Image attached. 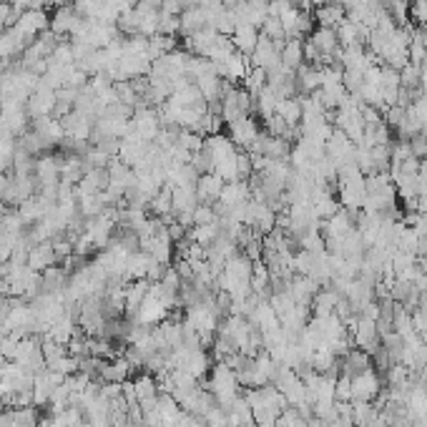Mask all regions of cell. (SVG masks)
Masks as SVG:
<instances>
[{"mask_svg": "<svg viewBox=\"0 0 427 427\" xmlns=\"http://www.w3.org/2000/svg\"><path fill=\"white\" fill-rule=\"evenodd\" d=\"M277 113L282 116L284 121H287V126L297 128L302 123V99L299 96H295V99H284L277 104Z\"/></svg>", "mask_w": 427, "mask_h": 427, "instance_id": "28", "label": "cell"}, {"mask_svg": "<svg viewBox=\"0 0 427 427\" xmlns=\"http://www.w3.org/2000/svg\"><path fill=\"white\" fill-rule=\"evenodd\" d=\"M252 271H254V261L249 259L244 252H237L234 256L226 259L219 274V289L231 295V299H242V297L252 295Z\"/></svg>", "mask_w": 427, "mask_h": 427, "instance_id": "1", "label": "cell"}, {"mask_svg": "<svg viewBox=\"0 0 427 427\" xmlns=\"http://www.w3.org/2000/svg\"><path fill=\"white\" fill-rule=\"evenodd\" d=\"M400 88H410V91H420V66L407 63L402 70H400ZM425 91V88H422Z\"/></svg>", "mask_w": 427, "mask_h": 427, "instance_id": "31", "label": "cell"}, {"mask_svg": "<svg viewBox=\"0 0 427 427\" xmlns=\"http://www.w3.org/2000/svg\"><path fill=\"white\" fill-rule=\"evenodd\" d=\"M249 322L254 324V329H259L261 332H271V329L282 327V322H279L277 312H274V307L269 304V299H259L254 307V312L249 314Z\"/></svg>", "mask_w": 427, "mask_h": 427, "instance_id": "17", "label": "cell"}, {"mask_svg": "<svg viewBox=\"0 0 427 427\" xmlns=\"http://www.w3.org/2000/svg\"><path fill=\"white\" fill-rule=\"evenodd\" d=\"M176 51V38L173 35H154V38H149V58L151 63L154 61H159V58H163L166 53Z\"/></svg>", "mask_w": 427, "mask_h": 427, "instance_id": "29", "label": "cell"}, {"mask_svg": "<svg viewBox=\"0 0 427 427\" xmlns=\"http://www.w3.org/2000/svg\"><path fill=\"white\" fill-rule=\"evenodd\" d=\"M214 221H219L214 204H199V206L194 209V226L197 224H214Z\"/></svg>", "mask_w": 427, "mask_h": 427, "instance_id": "34", "label": "cell"}, {"mask_svg": "<svg viewBox=\"0 0 427 427\" xmlns=\"http://www.w3.org/2000/svg\"><path fill=\"white\" fill-rule=\"evenodd\" d=\"M244 427H256V422L252 420V422H247V425H244Z\"/></svg>", "mask_w": 427, "mask_h": 427, "instance_id": "39", "label": "cell"}, {"mask_svg": "<svg viewBox=\"0 0 427 427\" xmlns=\"http://www.w3.org/2000/svg\"><path fill=\"white\" fill-rule=\"evenodd\" d=\"M252 199V186L249 181L244 179H237V181H226L224 189H221V197H219V204L224 209H234V206H242Z\"/></svg>", "mask_w": 427, "mask_h": 427, "instance_id": "14", "label": "cell"}, {"mask_svg": "<svg viewBox=\"0 0 427 427\" xmlns=\"http://www.w3.org/2000/svg\"><path fill=\"white\" fill-rule=\"evenodd\" d=\"M335 400L337 402H352V377L342 372L335 385Z\"/></svg>", "mask_w": 427, "mask_h": 427, "instance_id": "33", "label": "cell"}, {"mask_svg": "<svg viewBox=\"0 0 427 427\" xmlns=\"http://www.w3.org/2000/svg\"><path fill=\"white\" fill-rule=\"evenodd\" d=\"M197 427H206V425H204V422H202V420H199V422H197Z\"/></svg>", "mask_w": 427, "mask_h": 427, "instance_id": "40", "label": "cell"}, {"mask_svg": "<svg viewBox=\"0 0 427 427\" xmlns=\"http://www.w3.org/2000/svg\"><path fill=\"white\" fill-rule=\"evenodd\" d=\"M312 16H314V23L317 25H322V28H335V30L342 20H347V13L340 3H324V6H319Z\"/></svg>", "mask_w": 427, "mask_h": 427, "instance_id": "21", "label": "cell"}, {"mask_svg": "<svg viewBox=\"0 0 427 427\" xmlns=\"http://www.w3.org/2000/svg\"><path fill=\"white\" fill-rule=\"evenodd\" d=\"M16 149H18V141L13 139V136H0V173L13 171Z\"/></svg>", "mask_w": 427, "mask_h": 427, "instance_id": "30", "label": "cell"}, {"mask_svg": "<svg viewBox=\"0 0 427 427\" xmlns=\"http://www.w3.org/2000/svg\"><path fill=\"white\" fill-rule=\"evenodd\" d=\"M128 375H131V364H128L126 357H116L111 364L104 362V367H101L104 382H118V385H123L128 380Z\"/></svg>", "mask_w": 427, "mask_h": 427, "instance_id": "26", "label": "cell"}, {"mask_svg": "<svg viewBox=\"0 0 427 427\" xmlns=\"http://www.w3.org/2000/svg\"><path fill=\"white\" fill-rule=\"evenodd\" d=\"M259 35H261L259 28H254V25H237L234 33H231V43H234V48H237L239 53L252 56L256 43H259Z\"/></svg>", "mask_w": 427, "mask_h": 427, "instance_id": "19", "label": "cell"}, {"mask_svg": "<svg viewBox=\"0 0 427 427\" xmlns=\"http://www.w3.org/2000/svg\"><path fill=\"white\" fill-rule=\"evenodd\" d=\"M35 131V136L43 141V146H46L48 151L56 149L58 144H63V126H61V121L58 118H53V116H48V118H38V121H33V126H30Z\"/></svg>", "mask_w": 427, "mask_h": 427, "instance_id": "12", "label": "cell"}, {"mask_svg": "<svg viewBox=\"0 0 427 427\" xmlns=\"http://www.w3.org/2000/svg\"><path fill=\"white\" fill-rule=\"evenodd\" d=\"M372 367V357L364 349H359V347H352L349 352L342 357V372L345 375H359V372H364V370H370Z\"/></svg>", "mask_w": 427, "mask_h": 427, "instance_id": "23", "label": "cell"}, {"mask_svg": "<svg viewBox=\"0 0 427 427\" xmlns=\"http://www.w3.org/2000/svg\"><path fill=\"white\" fill-rule=\"evenodd\" d=\"M81 25H83V18L78 16V11H75L73 6H61L51 18V30L56 35H70V38H73Z\"/></svg>", "mask_w": 427, "mask_h": 427, "instance_id": "11", "label": "cell"}, {"mask_svg": "<svg viewBox=\"0 0 427 427\" xmlns=\"http://www.w3.org/2000/svg\"><path fill=\"white\" fill-rule=\"evenodd\" d=\"M367 427H390V422H387V420H385V417H382V415H377L375 420H372V422H370V425H367Z\"/></svg>", "mask_w": 427, "mask_h": 427, "instance_id": "37", "label": "cell"}, {"mask_svg": "<svg viewBox=\"0 0 427 427\" xmlns=\"http://www.w3.org/2000/svg\"><path fill=\"white\" fill-rule=\"evenodd\" d=\"M56 91H51V88L41 86V81H38V88H35L33 93H30V99L25 101V111H28V118L30 121H38V118H48V116H53V109H56Z\"/></svg>", "mask_w": 427, "mask_h": 427, "instance_id": "6", "label": "cell"}, {"mask_svg": "<svg viewBox=\"0 0 427 427\" xmlns=\"http://www.w3.org/2000/svg\"><path fill=\"white\" fill-rule=\"evenodd\" d=\"M13 28L18 30L20 35H25L30 43L38 38L41 33H46L48 28H51V18L46 16V11H25L18 16L16 25Z\"/></svg>", "mask_w": 427, "mask_h": 427, "instance_id": "8", "label": "cell"}, {"mask_svg": "<svg viewBox=\"0 0 427 427\" xmlns=\"http://www.w3.org/2000/svg\"><path fill=\"white\" fill-rule=\"evenodd\" d=\"M151 256L146 254V252H133V254H128V259H126V269H123V277L126 279H146L149 277V266H151Z\"/></svg>", "mask_w": 427, "mask_h": 427, "instance_id": "24", "label": "cell"}, {"mask_svg": "<svg viewBox=\"0 0 427 427\" xmlns=\"http://www.w3.org/2000/svg\"><path fill=\"white\" fill-rule=\"evenodd\" d=\"M229 139L234 141V146L242 151H249L252 146H254V141L259 139V123L252 118V116H244V118H239V121L229 123Z\"/></svg>", "mask_w": 427, "mask_h": 427, "instance_id": "7", "label": "cell"}, {"mask_svg": "<svg viewBox=\"0 0 427 427\" xmlns=\"http://www.w3.org/2000/svg\"><path fill=\"white\" fill-rule=\"evenodd\" d=\"M242 83H244V88H247V91L252 93V99H254L256 93H259L261 88L266 86V73H264V70H261V68H252V70H249V73H247V78H244Z\"/></svg>", "mask_w": 427, "mask_h": 427, "instance_id": "32", "label": "cell"}, {"mask_svg": "<svg viewBox=\"0 0 427 427\" xmlns=\"http://www.w3.org/2000/svg\"><path fill=\"white\" fill-rule=\"evenodd\" d=\"M342 295L337 292L332 284H327V287H319V292L314 295L312 304H309V309L314 312V317H329V314H335L337 304H340Z\"/></svg>", "mask_w": 427, "mask_h": 427, "instance_id": "16", "label": "cell"}, {"mask_svg": "<svg viewBox=\"0 0 427 427\" xmlns=\"http://www.w3.org/2000/svg\"><path fill=\"white\" fill-rule=\"evenodd\" d=\"M209 390L214 395V402L224 407V410H229L231 402L239 397V390H242L237 370H231L226 362H216L211 370V377H209Z\"/></svg>", "mask_w": 427, "mask_h": 427, "instance_id": "2", "label": "cell"}, {"mask_svg": "<svg viewBox=\"0 0 427 427\" xmlns=\"http://www.w3.org/2000/svg\"><path fill=\"white\" fill-rule=\"evenodd\" d=\"M252 70V58L244 56V53L234 51L226 61H221V63H216V73L224 78V81L229 83H237V81H244L247 78V73Z\"/></svg>", "mask_w": 427, "mask_h": 427, "instance_id": "10", "label": "cell"}, {"mask_svg": "<svg viewBox=\"0 0 427 427\" xmlns=\"http://www.w3.org/2000/svg\"><path fill=\"white\" fill-rule=\"evenodd\" d=\"M249 58H252V68H261V70H269V68H274V66L282 63L279 48L274 46L269 38H264V35H259V43H256L254 53Z\"/></svg>", "mask_w": 427, "mask_h": 427, "instance_id": "13", "label": "cell"}, {"mask_svg": "<svg viewBox=\"0 0 427 427\" xmlns=\"http://www.w3.org/2000/svg\"><path fill=\"white\" fill-rule=\"evenodd\" d=\"M61 126H63L66 141H73V144H88L91 141L93 121L78 109H73L66 118H61Z\"/></svg>", "mask_w": 427, "mask_h": 427, "instance_id": "5", "label": "cell"}, {"mask_svg": "<svg viewBox=\"0 0 427 427\" xmlns=\"http://www.w3.org/2000/svg\"><path fill=\"white\" fill-rule=\"evenodd\" d=\"M420 83H422V88L427 91V61L420 66Z\"/></svg>", "mask_w": 427, "mask_h": 427, "instance_id": "38", "label": "cell"}, {"mask_svg": "<svg viewBox=\"0 0 427 427\" xmlns=\"http://www.w3.org/2000/svg\"><path fill=\"white\" fill-rule=\"evenodd\" d=\"M58 256L53 252V242H41V244H33L28 252V261L25 264L30 266L33 271H46L51 266H56Z\"/></svg>", "mask_w": 427, "mask_h": 427, "instance_id": "18", "label": "cell"}, {"mask_svg": "<svg viewBox=\"0 0 427 427\" xmlns=\"http://www.w3.org/2000/svg\"><path fill=\"white\" fill-rule=\"evenodd\" d=\"M226 417H229V425L244 427L247 422L254 420V412H252V407H249L247 397H244V395H239V397L231 402L229 410H226Z\"/></svg>", "mask_w": 427, "mask_h": 427, "instance_id": "27", "label": "cell"}, {"mask_svg": "<svg viewBox=\"0 0 427 427\" xmlns=\"http://www.w3.org/2000/svg\"><path fill=\"white\" fill-rule=\"evenodd\" d=\"M28 111L25 104H18V101H6L3 109H0V136H23L28 131Z\"/></svg>", "mask_w": 427, "mask_h": 427, "instance_id": "3", "label": "cell"}, {"mask_svg": "<svg viewBox=\"0 0 427 427\" xmlns=\"http://www.w3.org/2000/svg\"><path fill=\"white\" fill-rule=\"evenodd\" d=\"M382 392V380L377 370H364L359 375H352V400H364V402H375L377 395Z\"/></svg>", "mask_w": 427, "mask_h": 427, "instance_id": "9", "label": "cell"}, {"mask_svg": "<svg viewBox=\"0 0 427 427\" xmlns=\"http://www.w3.org/2000/svg\"><path fill=\"white\" fill-rule=\"evenodd\" d=\"M131 128L141 141L154 144L163 128L161 116H159V111L151 109V106H136V109H133V116H131Z\"/></svg>", "mask_w": 427, "mask_h": 427, "instance_id": "4", "label": "cell"}, {"mask_svg": "<svg viewBox=\"0 0 427 427\" xmlns=\"http://www.w3.org/2000/svg\"><path fill=\"white\" fill-rule=\"evenodd\" d=\"M224 184H226V181L221 179L219 173H214V171L202 173V176H199V181H197V199H199V204H216V202H219Z\"/></svg>", "mask_w": 427, "mask_h": 427, "instance_id": "15", "label": "cell"}, {"mask_svg": "<svg viewBox=\"0 0 427 427\" xmlns=\"http://www.w3.org/2000/svg\"><path fill=\"white\" fill-rule=\"evenodd\" d=\"M279 58H282L284 68L292 70V73H297V68L304 63V41H302V38H287V43H284Z\"/></svg>", "mask_w": 427, "mask_h": 427, "instance_id": "20", "label": "cell"}, {"mask_svg": "<svg viewBox=\"0 0 427 427\" xmlns=\"http://www.w3.org/2000/svg\"><path fill=\"white\" fill-rule=\"evenodd\" d=\"M410 111L417 116V118H420V123H422V126L427 128V93H422V96H417V99L412 101Z\"/></svg>", "mask_w": 427, "mask_h": 427, "instance_id": "36", "label": "cell"}, {"mask_svg": "<svg viewBox=\"0 0 427 427\" xmlns=\"http://www.w3.org/2000/svg\"><path fill=\"white\" fill-rule=\"evenodd\" d=\"M295 75H297V88L302 93H317L322 88V70L317 66L302 63Z\"/></svg>", "mask_w": 427, "mask_h": 427, "instance_id": "22", "label": "cell"}, {"mask_svg": "<svg viewBox=\"0 0 427 427\" xmlns=\"http://www.w3.org/2000/svg\"><path fill=\"white\" fill-rule=\"evenodd\" d=\"M204 28H209V25H206V11H204L202 6L186 8V11L181 13V33L184 35H194Z\"/></svg>", "mask_w": 427, "mask_h": 427, "instance_id": "25", "label": "cell"}, {"mask_svg": "<svg viewBox=\"0 0 427 427\" xmlns=\"http://www.w3.org/2000/svg\"><path fill=\"white\" fill-rule=\"evenodd\" d=\"M410 20L417 25L427 23V0H412L410 3Z\"/></svg>", "mask_w": 427, "mask_h": 427, "instance_id": "35", "label": "cell"}]
</instances>
